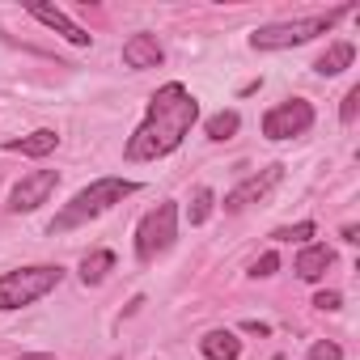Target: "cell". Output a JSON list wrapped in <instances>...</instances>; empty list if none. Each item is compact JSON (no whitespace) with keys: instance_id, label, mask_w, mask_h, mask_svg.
<instances>
[{"instance_id":"1","label":"cell","mask_w":360,"mask_h":360,"mask_svg":"<svg viewBox=\"0 0 360 360\" xmlns=\"http://www.w3.org/2000/svg\"><path fill=\"white\" fill-rule=\"evenodd\" d=\"M195 119H200V102H195V94H191L187 85H178V81L161 85V89L153 94V102H148L144 123H140V127L131 131V140H127V161H157V157H169L178 144L187 140V131L195 127Z\"/></svg>"},{"instance_id":"2","label":"cell","mask_w":360,"mask_h":360,"mask_svg":"<svg viewBox=\"0 0 360 360\" xmlns=\"http://www.w3.org/2000/svg\"><path fill=\"white\" fill-rule=\"evenodd\" d=\"M136 191H140V183H131V178H98V183H89L85 191L72 195V204H64V212L51 221V233H68V229L85 225V221L102 217L106 208L123 204V200L136 195Z\"/></svg>"},{"instance_id":"3","label":"cell","mask_w":360,"mask_h":360,"mask_svg":"<svg viewBox=\"0 0 360 360\" xmlns=\"http://www.w3.org/2000/svg\"><path fill=\"white\" fill-rule=\"evenodd\" d=\"M343 13H352V5L326 9V13H318V18H297V22H271V26H259V30L250 34V47H255V51H284V47H301V43H309V39H318V34L335 30V22H339Z\"/></svg>"},{"instance_id":"4","label":"cell","mask_w":360,"mask_h":360,"mask_svg":"<svg viewBox=\"0 0 360 360\" xmlns=\"http://www.w3.org/2000/svg\"><path fill=\"white\" fill-rule=\"evenodd\" d=\"M60 280H64V267H56V263H34V267L5 271V276H0V314L34 305L39 297L60 288Z\"/></svg>"},{"instance_id":"5","label":"cell","mask_w":360,"mask_h":360,"mask_svg":"<svg viewBox=\"0 0 360 360\" xmlns=\"http://www.w3.org/2000/svg\"><path fill=\"white\" fill-rule=\"evenodd\" d=\"M174 238H178V204L165 200V204H157L153 212L140 217V225H136V259L153 263L157 255H165L174 246Z\"/></svg>"},{"instance_id":"6","label":"cell","mask_w":360,"mask_h":360,"mask_svg":"<svg viewBox=\"0 0 360 360\" xmlns=\"http://www.w3.org/2000/svg\"><path fill=\"white\" fill-rule=\"evenodd\" d=\"M309 127H314V106L305 98H288V102H280L263 115V136L267 140H292V136H305Z\"/></svg>"},{"instance_id":"7","label":"cell","mask_w":360,"mask_h":360,"mask_svg":"<svg viewBox=\"0 0 360 360\" xmlns=\"http://www.w3.org/2000/svg\"><path fill=\"white\" fill-rule=\"evenodd\" d=\"M56 187H60V174H56V169H34V174H26L22 183L9 191V212H34L39 204L51 200Z\"/></svg>"},{"instance_id":"8","label":"cell","mask_w":360,"mask_h":360,"mask_svg":"<svg viewBox=\"0 0 360 360\" xmlns=\"http://www.w3.org/2000/svg\"><path fill=\"white\" fill-rule=\"evenodd\" d=\"M284 178V165H267V169H259V174H250L242 187H233L229 195H225V212H242V208H250V204H259V200H267L271 195V187Z\"/></svg>"},{"instance_id":"9","label":"cell","mask_w":360,"mask_h":360,"mask_svg":"<svg viewBox=\"0 0 360 360\" xmlns=\"http://www.w3.org/2000/svg\"><path fill=\"white\" fill-rule=\"evenodd\" d=\"M26 13H30V18H39V22L47 26V30L64 34V39H68L72 47H89V39H94V34H89L85 26H77V22H72V18H68L64 9H56V5H43V0H30V5H26Z\"/></svg>"},{"instance_id":"10","label":"cell","mask_w":360,"mask_h":360,"mask_svg":"<svg viewBox=\"0 0 360 360\" xmlns=\"http://www.w3.org/2000/svg\"><path fill=\"white\" fill-rule=\"evenodd\" d=\"M165 60V51H161V43L153 39V34H131L127 43H123V64L127 68H157Z\"/></svg>"},{"instance_id":"11","label":"cell","mask_w":360,"mask_h":360,"mask_svg":"<svg viewBox=\"0 0 360 360\" xmlns=\"http://www.w3.org/2000/svg\"><path fill=\"white\" fill-rule=\"evenodd\" d=\"M335 263V250L330 246H322V242H305L301 246V255H297V263H292V271L301 276V280H322L326 276V267Z\"/></svg>"},{"instance_id":"12","label":"cell","mask_w":360,"mask_h":360,"mask_svg":"<svg viewBox=\"0 0 360 360\" xmlns=\"http://www.w3.org/2000/svg\"><path fill=\"white\" fill-rule=\"evenodd\" d=\"M200 352H204L208 360H238V356H242V339H238L233 330H208V335L200 339Z\"/></svg>"},{"instance_id":"13","label":"cell","mask_w":360,"mask_h":360,"mask_svg":"<svg viewBox=\"0 0 360 360\" xmlns=\"http://www.w3.org/2000/svg\"><path fill=\"white\" fill-rule=\"evenodd\" d=\"M352 60H356V47H352V43H330V47L314 60V72H318V77H339L343 68H352Z\"/></svg>"},{"instance_id":"14","label":"cell","mask_w":360,"mask_h":360,"mask_svg":"<svg viewBox=\"0 0 360 360\" xmlns=\"http://www.w3.org/2000/svg\"><path fill=\"white\" fill-rule=\"evenodd\" d=\"M56 144H60V136L51 127H39V131H30L22 140H9L5 148L9 153H22V157H47V153H56Z\"/></svg>"},{"instance_id":"15","label":"cell","mask_w":360,"mask_h":360,"mask_svg":"<svg viewBox=\"0 0 360 360\" xmlns=\"http://www.w3.org/2000/svg\"><path fill=\"white\" fill-rule=\"evenodd\" d=\"M110 267H115V255H110V250H94V255H85V263H81V280H85V284H102Z\"/></svg>"},{"instance_id":"16","label":"cell","mask_w":360,"mask_h":360,"mask_svg":"<svg viewBox=\"0 0 360 360\" xmlns=\"http://www.w3.org/2000/svg\"><path fill=\"white\" fill-rule=\"evenodd\" d=\"M238 127H242V115L238 110H221V115H212L208 119V140H233L238 136Z\"/></svg>"},{"instance_id":"17","label":"cell","mask_w":360,"mask_h":360,"mask_svg":"<svg viewBox=\"0 0 360 360\" xmlns=\"http://www.w3.org/2000/svg\"><path fill=\"white\" fill-rule=\"evenodd\" d=\"M212 204H217V195H212L208 187H200V191L191 195V208H187V221H191V225H204V221L212 217Z\"/></svg>"},{"instance_id":"18","label":"cell","mask_w":360,"mask_h":360,"mask_svg":"<svg viewBox=\"0 0 360 360\" xmlns=\"http://www.w3.org/2000/svg\"><path fill=\"white\" fill-rule=\"evenodd\" d=\"M318 229H314V221H301V225H284V229H276L271 238L276 242H309Z\"/></svg>"},{"instance_id":"19","label":"cell","mask_w":360,"mask_h":360,"mask_svg":"<svg viewBox=\"0 0 360 360\" xmlns=\"http://www.w3.org/2000/svg\"><path fill=\"white\" fill-rule=\"evenodd\" d=\"M276 267H280V255H276V250H267V255H259V259H255L250 276H255V280H267V276H276Z\"/></svg>"},{"instance_id":"20","label":"cell","mask_w":360,"mask_h":360,"mask_svg":"<svg viewBox=\"0 0 360 360\" xmlns=\"http://www.w3.org/2000/svg\"><path fill=\"white\" fill-rule=\"evenodd\" d=\"M309 360H343V347H339V343H330V339H322V343H314V347H309Z\"/></svg>"},{"instance_id":"21","label":"cell","mask_w":360,"mask_h":360,"mask_svg":"<svg viewBox=\"0 0 360 360\" xmlns=\"http://www.w3.org/2000/svg\"><path fill=\"white\" fill-rule=\"evenodd\" d=\"M356 110H360V85H356V89H347V98H343V106H339V119H343V123H352V119H356Z\"/></svg>"},{"instance_id":"22","label":"cell","mask_w":360,"mask_h":360,"mask_svg":"<svg viewBox=\"0 0 360 360\" xmlns=\"http://www.w3.org/2000/svg\"><path fill=\"white\" fill-rule=\"evenodd\" d=\"M314 305H318V309H326V314H330V309H339V305H343V297H339V292H335V288H326V292H318V297H314Z\"/></svg>"},{"instance_id":"23","label":"cell","mask_w":360,"mask_h":360,"mask_svg":"<svg viewBox=\"0 0 360 360\" xmlns=\"http://www.w3.org/2000/svg\"><path fill=\"white\" fill-rule=\"evenodd\" d=\"M18 360H56L51 352H26V356H18Z\"/></svg>"}]
</instances>
